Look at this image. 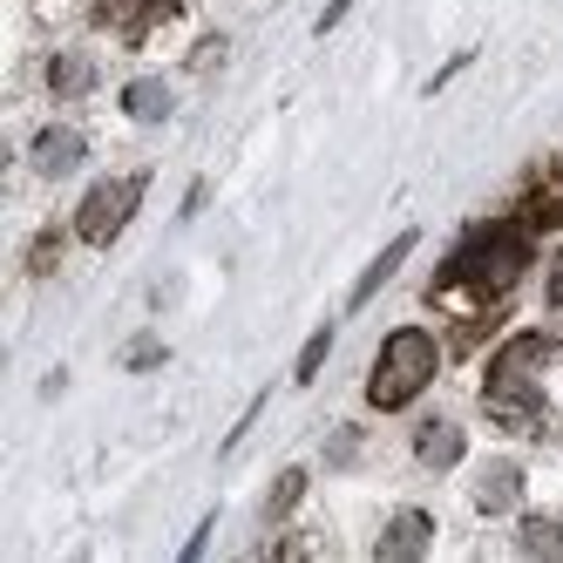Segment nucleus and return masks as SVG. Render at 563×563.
I'll return each instance as SVG.
<instances>
[{"label":"nucleus","mask_w":563,"mask_h":563,"mask_svg":"<svg viewBox=\"0 0 563 563\" xmlns=\"http://www.w3.org/2000/svg\"><path fill=\"white\" fill-rule=\"evenodd\" d=\"M530 224L522 218H503V224H475L462 245L441 258L434 286H428V306L434 312H455L462 333H475L482 319H496L516 292V278L530 272Z\"/></svg>","instance_id":"1"},{"label":"nucleus","mask_w":563,"mask_h":563,"mask_svg":"<svg viewBox=\"0 0 563 563\" xmlns=\"http://www.w3.org/2000/svg\"><path fill=\"white\" fill-rule=\"evenodd\" d=\"M543 360H550V333H516V340H503V353L489 360V380H482V408H489L496 428L530 434L543 421V387H537Z\"/></svg>","instance_id":"2"},{"label":"nucleus","mask_w":563,"mask_h":563,"mask_svg":"<svg viewBox=\"0 0 563 563\" xmlns=\"http://www.w3.org/2000/svg\"><path fill=\"white\" fill-rule=\"evenodd\" d=\"M434 367H441V346H434V333H421V327H400V333H387V346H380V360H374V374H367V400L380 415H394V408H408V400L434 380Z\"/></svg>","instance_id":"3"},{"label":"nucleus","mask_w":563,"mask_h":563,"mask_svg":"<svg viewBox=\"0 0 563 563\" xmlns=\"http://www.w3.org/2000/svg\"><path fill=\"white\" fill-rule=\"evenodd\" d=\"M143 184H150V177H109V184H96V190L82 197V211H75V231H82L89 245L123 238V224H130L136 205H143Z\"/></svg>","instance_id":"4"},{"label":"nucleus","mask_w":563,"mask_h":563,"mask_svg":"<svg viewBox=\"0 0 563 563\" xmlns=\"http://www.w3.org/2000/svg\"><path fill=\"white\" fill-rule=\"evenodd\" d=\"M89 8H96V27H109L115 42H143V34L184 14V0H89Z\"/></svg>","instance_id":"5"},{"label":"nucleus","mask_w":563,"mask_h":563,"mask_svg":"<svg viewBox=\"0 0 563 563\" xmlns=\"http://www.w3.org/2000/svg\"><path fill=\"white\" fill-rule=\"evenodd\" d=\"M516 218L530 224V231H556V224H563V170H556V164H543L530 184H522Z\"/></svg>","instance_id":"6"},{"label":"nucleus","mask_w":563,"mask_h":563,"mask_svg":"<svg viewBox=\"0 0 563 563\" xmlns=\"http://www.w3.org/2000/svg\"><path fill=\"white\" fill-rule=\"evenodd\" d=\"M428 537H434V522H428L421 509H400L387 530H380V563H408V556H421Z\"/></svg>","instance_id":"7"},{"label":"nucleus","mask_w":563,"mask_h":563,"mask_svg":"<svg viewBox=\"0 0 563 563\" xmlns=\"http://www.w3.org/2000/svg\"><path fill=\"white\" fill-rule=\"evenodd\" d=\"M75 164H82V136H75V130H42V136H34V170L68 177Z\"/></svg>","instance_id":"8"},{"label":"nucleus","mask_w":563,"mask_h":563,"mask_svg":"<svg viewBox=\"0 0 563 563\" xmlns=\"http://www.w3.org/2000/svg\"><path fill=\"white\" fill-rule=\"evenodd\" d=\"M415 455H421L428 468H455V462H462V428H455V421H428V428L415 434Z\"/></svg>","instance_id":"9"},{"label":"nucleus","mask_w":563,"mask_h":563,"mask_svg":"<svg viewBox=\"0 0 563 563\" xmlns=\"http://www.w3.org/2000/svg\"><path fill=\"white\" fill-rule=\"evenodd\" d=\"M408 252H415V231H400L394 245H387V252H380V258H374L367 272H360V286H353V306H367V299H374V292L387 286V278L400 272V258H408Z\"/></svg>","instance_id":"10"},{"label":"nucleus","mask_w":563,"mask_h":563,"mask_svg":"<svg viewBox=\"0 0 563 563\" xmlns=\"http://www.w3.org/2000/svg\"><path fill=\"white\" fill-rule=\"evenodd\" d=\"M123 109L136 115V123H156V115H170V89L143 75V82H130V89H123Z\"/></svg>","instance_id":"11"},{"label":"nucleus","mask_w":563,"mask_h":563,"mask_svg":"<svg viewBox=\"0 0 563 563\" xmlns=\"http://www.w3.org/2000/svg\"><path fill=\"white\" fill-rule=\"evenodd\" d=\"M48 89H55V96H82V89H89V62H82V55H55Z\"/></svg>","instance_id":"12"},{"label":"nucleus","mask_w":563,"mask_h":563,"mask_svg":"<svg viewBox=\"0 0 563 563\" xmlns=\"http://www.w3.org/2000/svg\"><path fill=\"white\" fill-rule=\"evenodd\" d=\"M516 482H522L516 468H496V475H482L475 503H482V509H509V503H516Z\"/></svg>","instance_id":"13"},{"label":"nucleus","mask_w":563,"mask_h":563,"mask_svg":"<svg viewBox=\"0 0 563 563\" xmlns=\"http://www.w3.org/2000/svg\"><path fill=\"white\" fill-rule=\"evenodd\" d=\"M522 550L556 556V550H563V522H543V516H530V522H522Z\"/></svg>","instance_id":"14"},{"label":"nucleus","mask_w":563,"mask_h":563,"mask_svg":"<svg viewBox=\"0 0 563 563\" xmlns=\"http://www.w3.org/2000/svg\"><path fill=\"white\" fill-rule=\"evenodd\" d=\"M299 496H306V468H286V475L272 482V503H265V509H272V516H286Z\"/></svg>","instance_id":"15"},{"label":"nucleus","mask_w":563,"mask_h":563,"mask_svg":"<svg viewBox=\"0 0 563 563\" xmlns=\"http://www.w3.org/2000/svg\"><path fill=\"white\" fill-rule=\"evenodd\" d=\"M55 265H62V231H42V245L27 252V272H34V278H48Z\"/></svg>","instance_id":"16"},{"label":"nucleus","mask_w":563,"mask_h":563,"mask_svg":"<svg viewBox=\"0 0 563 563\" xmlns=\"http://www.w3.org/2000/svg\"><path fill=\"white\" fill-rule=\"evenodd\" d=\"M327 346H333V327H319V333L306 340V353H299V380H312L319 367H327Z\"/></svg>","instance_id":"17"},{"label":"nucleus","mask_w":563,"mask_h":563,"mask_svg":"<svg viewBox=\"0 0 563 563\" xmlns=\"http://www.w3.org/2000/svg\"><path fill=\"white\" fill-rule=\"evenodd\" d=\"M550 312L563 319V252H556V265H550Z\"/></svg>","instance_id":"18"},{"label":"nucleus","mask_w":563,"mask_h":563,"mask_svg":"<svg viewBox=\"0 0 563 563\" xmlns=\"http://www.w3.org/2000/svg\"><path fill=\"white\" fill-rule=\"evenodd\" d=\"M346 8H353V0H333V8L319 14V34H327V27H340V14H346Z\"/></svg>","instance_id":"19"}]
</instances>
